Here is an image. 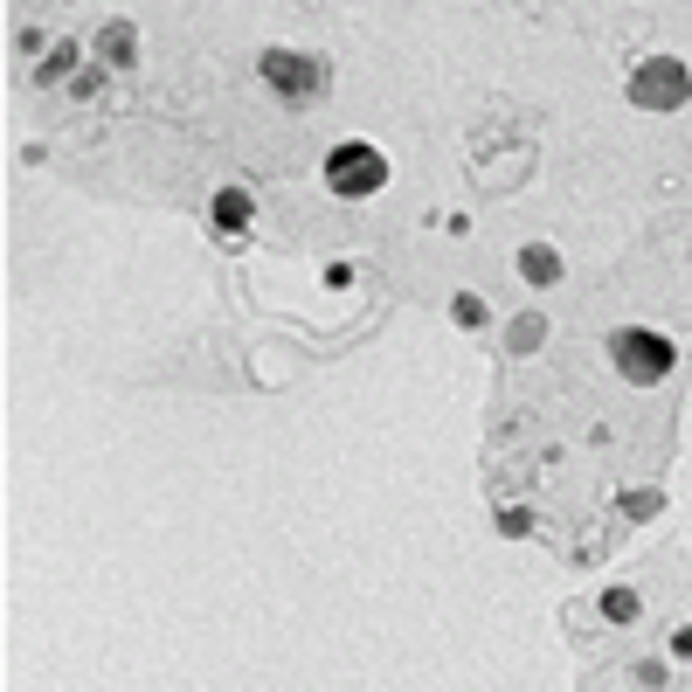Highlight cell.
I'll return each mask as SVG.
<instances>
[{
  "instance_id": "obj_1",
  "label": "cell",
  "mask_w": 692,
  "mask_h": 692,
  "mask_svg": "<svg viewBox=\"0 0 692 692\" xmlns=\"http://www.w3.org/2000/svg\"><path fill=\"white\" fill-rule=\"evenodd\" d=\"M381 181H388V160H381L374 146H333V153H325V187L346 194V201L374 194Z\"/></svg>"
},
{
  "instance_id": "obj_2",
  "label": "cell",
  "mask_w": 692,
  "mask_h": 692,
  "mask_svg": "<svg viewBox=\"0 0 692 692\" xmlns=\"http://www.w3.org/2000/svg\"><path fill=\"white\" fill-rule=\"evenodd\" d=\"M264 77H270V83H284V90H319L325 70H319V63H298L291 49H270V55H264Z\"/></svg>"
},
{
  "instance_id": "obj_3",
  "label": "cell",
  "mask_w": 692,
  "mask_h": 692,
  "mask_svg": "<svg viewBox=\"0 0 692 692\" xmlns=\"http://www.w3.org/2000/svg\"><path fill=\"white\" fill-rule=\"evenodd\" d=\"M242 215H249V194H222V201H215V222H222V229H242Z\"/></svg>"
}]
</instances>
